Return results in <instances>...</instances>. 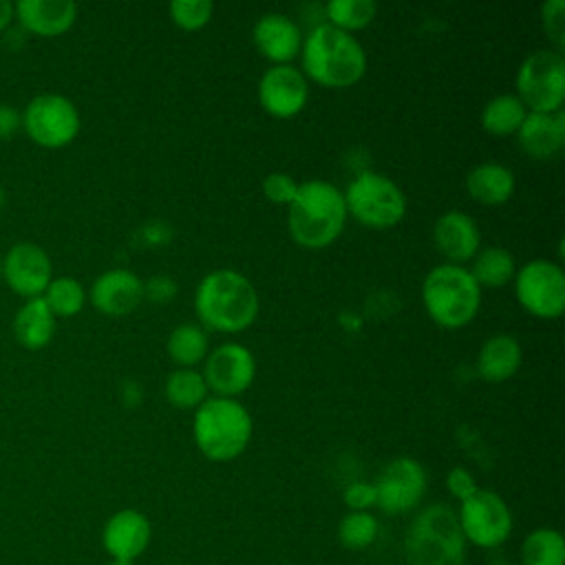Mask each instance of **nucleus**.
<instances>
[{
    "mask_svg": "<svg viewBox=\"0 0 565 565\" xmlns=\"http://www.w3.org/2000/svg\"><path fill=\"white\" fill-rule=\"evenodd\" d=\"M494 565H512V563H494Z\"/></svg>",
    "mask_w": 565,
    "mask_h": 565,
    "instance_id": "nucleus-44",
    "label": "nucleus"
},
{
    "mask_svg": "<svg viewBox=\"0 0 565 565\" xmlns=\"http://www.w3.org/2000/svg\"><path fill=\"white\" fill-rule=\"evenodd\" d=\"M42 298L49 305L53 316L71 318L82 311L86 302V291L79 285V280H75L73 276H57V278H51Z\"/></svg>",
    "mask_w": 565,
    "mask_h": 565,
    "instance_id": "nucleus-31",
    "label": "nucleus"
},
{
    "mask_svg": "<svg viewBox=\"0 0 565 565\" xmlns=\"http://www.w3.org/2000/svg\"><path fill=\"white\" fill-rule=\"evenodd\" d=\"M170 20L183 31H196L205 26L214 13V4L210 0H172Z\"/></svg>",
    "mask_w": 565,
    "mask_h": 565,
    "instance_id": "nucleus-33",
    "label": "nucleus"
},
{
    "mask_svg": "<svg viewBox=\"0 0 565 565\" xmlns=\"http://www.w3.org/2000/svg\"><path fill=\"white\" fill-rule=\"evenodd\" d=\"M252 38L258 53L271 64H289L296 55H300V26L285 13L271 11L260 15L252 29Z\"/></svg>",
    "mask_w": 565,
    "mask_h": 565,
    "instance_id": "nucleus-18",
    "label": "nucleus"
},
{
    "mask_svg": "<svg viewBox=\"0 0 565 565\" xmlns=\"http://www.w3.org/2000/svg\"><path fill=\"white\" fill-rule=\"evenodd\" d=\"M349 512H369L375 505V488L369 481H353L342 494Z\"/></svg>",
    "mask_w": 565,
    "mask_h": 565,
    "instance_id": "nucleus-37",
    "label": "nucleus"
},
{
    "mask_svg": "<svg viewBox=\"0 0 565 565\" xmlns=\"http://www.w3.org/2000/svg\"><path fill=\"white\" fill-rule=\"evenodd\" d=\"M426 470L413 457H395L377 475L375 508L386 514H404L419 505L426 494Z\"/></svg>",
    "mask_w": 565,
    "mask_h": 565,
    "instance_id": "nucleus-12",
    "label": "nucleus"
},
{
    "mask_svg": "<svg viewBox=\"0 0 565 565\" xmlns=\"http://www.w3.org/2000/svg\"><path fill=\"white\" fill-rule=\"evenodd\" d=\"M166 399L181 411H190V408H199L205 399H207V384L201 375V371L194 369H174L168 377H166V386H163Z\"/></svg>",
    "mask_w": 565,
    "mask_h": 565,
    "instance_id": "nucleus-28",
    "label": "nucleus"
},
{
    "mask_svg": "<svg viewBox=\"0 0 565 565\" xmlns=\"http://www.w3.org/2000/svg\"><path fill=\"white\" fill-rule=\"evenodd\" d=\"M22 128L38 146L62 148L77 137L79 113L68 97L42 93L22 110Z\"/></svg>",
    "mask_w": 565,
    "mask_h": 565,
    "instance_id": "nucleus-11",
    "label": "nucleus"
},
{
    "mask_svg": "<svg viewBox=\"0 0 565 565\" xmlns=\"http://www.w3.org/2000/svg\"><path fill=\"white\" fill-rule=\"evenodd\" d=\"M207 391L214 397H232L245 393L256 377V360L241 342H223L205 355L201 371Z\"/></svg>",
    "mask_w": 565,
    "mask_h": 565,
    "instance_id": "nucleus-13",
    "label": "nucleus"
},
{
    "mask_svg": "<svg viewBox=\"0 0 565 565\" xmlns=\"http://www.w3.org/2000/svg\"><path fill=\"white\" fill-rule=\"evenodd\" d=\"M166 351L170 360L181 369H194V364L203 362L205 355L210 353V340L203 327L183 322L170 331Z\"/></svg>",
    "mask_w": 565,
    "mask_h": 565,
    "instance_id": "nucleus-26",
    "label": "nucleus"
},
{
    "mask_svg": "<svg viewBox=\"0 0 565 565\" xmlns=\"http://www.w3.org/2000/svg\"><path fill=\"white\" fill-rule=\"evenodd\" d=\"M377 4L373 0H329L324 4L327 24L353 33L375 20Z\"/></svg>",
    "mask_w": 565,
    "mask_h": 565,
    "instance_id": "nucleus-30",
    "label": "nucleus"
},
{
    "mask_svg": "<svg viewBox=\"0 0 565 565\" xmlns=\"http://www.w3.org/2000/svg\"><path fill=\"white\" fill-rule=\"evenodd\" d=\"M298 192V181L287 172H269L263 179V194L271 203L289 205Z\"/></svg>",
    "mask_w": 565,
    "mask_h": 565,
    "instance_id": "nucleus-35",
    "label": "nucleus"
},
{
    "mask_svg": "<svg viewBox=\"0 0 565 565\" xmlns=\"http://www.w3.org/2000/svg\"><path fill=\"white\" fill-rule=\"evenodd\" d=\"M252 433V415L238 399L212 395L194 411V444L212 461L223 463L243 455Z\"/></svg>",
    "mask_w": 565,
    "mask_h": 565,
    "instance_id": "nucleus-4",
    "label": "nucleus"
},
{
    "mask_svg": "<svg viewBox=\"0 0 565 565\" xmlns=\"http://www.w3.org/2000/svg\"><path fill=\"white\" fill-rule=\"evenodd\" d=\"M342 194L347 214L371 230L395 227L406 214L404 192L382 172H358Z\"/></svg>",
    "mask_w": 565,
    "mask_h": 565,
    "instance_id": "nucleus-7",
    "label": "nucleus"
},
{
    "mask_svg": "<svg viewBox=\"0 0 565 565\" xmlns=\"http://www.w3.org/2000/svg\"><path fill=\"white\" fill-rule=\"evenodd\" d=\"M55 333V316L42 296L29 298L13 318V335L15 340L31 351L46 347Z\"/></svg>",
    "mask_w": 565,
    "mask_h": 565,
    "instance_id": "nucleus-24",
    "label": "nucleus"
},
{
    "mask_svg": "<svg viewBox=\"0 0 565 565\" xmlns=\"http://www.w3.org/2000/svg\"><path fill=\"white\" fill-rule=\"evenodd\" d=\"M377 532L380 525L371 512H347L338 525V539L347 550H366Z\"/></svg>",
    "mask_w": 565,
    "mask_h": 565,
    "instance_id": "nucleus-32",
    "label": "nucleus"
},
{
    "mask_svg": "<svg viewBox=\"0 0 565 565\" xmlns=\"http://www.w3.org/2000/svg\"><path fill=\"white\" fill-rule=\"evenodd\" d=\"M446 488H448L450 497H455L459 503L466 501L468 497H472L479 490L475 475L468 468H461V466H455V468L448 470Z\"/></svg>",
    "mask_w": 565,
    "mask_h": 565,
    "instance_id": "nucleus-36",
    "label": "nucleus"
},
{
    "mask_svg": "<svg viewBox=\"0 0 565 565\" xmlns=\"http://www.w3.org/2000/svg\"><path fill=\"white\" fill-rule=\"evenodd\" d=\"M541 22L545 35L552 40L554 51L563 53L565 46V0H547L541 4Z\"/></svg>",
    "mask_w": 565,
    "mask_h": 565,
    "instance_id": "nucleus-34",
    "label": "nucleus"
},
{
    "mask_svg": "<svg viewBox=\"0 0 565 565\" xmlns=\"http://www.w3.org/2000/svg\"><path fill=\"white\" fill-rule=\"evenodd\" d=\"M152 527L143 512L124 508L115 512L102 530V545L113 561H132L141 556L150 543Z\"/></svg>",
    "mask_w": 565,
    "mask_h": 565,
    "instance_id": "nucleus-16",
    "label": "nucleus"
},
{
    "mask_svg": "<svg viewBox=\"0 0 565 565\" xmlns=\"http://www.w3.org/2000/svg\"><path fill=\"white\" fill-rule=\"evenodd\" d=\"M20 128H22V113L9 104H0V141L15 137Z\"/></svg>",
    "mask_w": 565,
    "mask_h": 565,
    "instance_id": "nucleus-39",
    "label": "nucleus"
},
{
    "mask_svg": "<svg viewBox=\"0 0 565 565\" xmlns=\"http://www.w3.org/2000/svg\"><path fill=\"white\" fill-rule=\"evenodd\" d=\"M13 15H15L13 4L9 0H0V31H4L11 24Z\"/></svg>",
    "mask_w": 565,
    "mask_h": 565,
    "instance_id": "nucleus-40",
    "label": "nucleus"
},
{
    "mask_svg": "<svg viewBox=\"0 0 565 565\" xmlns=\"http://www.w3.org/2000/svg\"><path fill=\"white\" fill-rule=\"evenodd\" d=\"M516 97L527 113H556L565 99V60L554 49L530 53L514 77Z\"/></svg>",
    "mask_w": 565,
    "mask_h": 565,
    "instance_id": "nucleus-8",
    "label": "nucleus"
},
{
    "mask_svg": "<svg viewBox=\"0 0 565 565\" xmlns=\"http://www.w3.org/2000/svg\"><path fill=\"white\" fill-rule=\"evenodd\" d=\"M49 254L31 241H20L2 256V280L24 298H38L44 294L53 278Z\"/></svg>",
    "mask_w": 565,
    "mask_h": 565,
    "instance_id": "nucleus-15",
    "label": "nucleus"
},
{
    "mask_svg": "<svg viewBox=\"0 0 565 565\" xmlns=\"http://www.w3.org/2000/svg\"><path fill=\"white\" fill-rule=\"evenodd\" d=\"M174 294H177V282L166 274L152 276L143 282V298L152 302H168Z\"/></svg>",
    "mask_w": 565,
    "mask_h": 565,
    "instance_id": "nucleus-38",
    "label": "nucleus"
},
{
    "mask_svg": "<svg viewBox=\"0 0 565 565\" xmlns=\"http://www.w3.org/2000/svg\"><path fill=\"white\" fill-rule=\"evenodd\" d=\"M521 360L523 351L519 340L510 333H494L477 353V373L488 382H505L516 375Z\"/></svg>",
    "mask_w": 565,
    "mask_h": 565,
    "instance_id": "nucleus-22",
    "label": "nucleus"
},
{
    "mask_svg": "<svg viewBox=\"0 0 565 565\" xmlns=\"http://www.w3.org/2000/svg\"><path fill=\"white\" fill-rule=\"evenodd\" d=\"M514 172L497 161H483L466 174V190L470 199L483 205H501L514 194Z\"/></svg>",
    "mask_w": 565,
    "mask_h": 565,
    "instance_id": "nucleus-23",
    "label": "nucleus"
},
{
    "mask_svg": "<svg viewBox=\"0 0 565 565\" xmlns=\"http://www.w3.org/2000/svg\"><path fill=\"white\" fill-rule=\"evenodd\" d=\"M466 545L457 512L444 503L424 508L404 534L408 565H463Z\"/></svg>",
    "mask_w": 565,
    "mask_h": 565,
    "instance_id": "nucleus-5",
    "label": "nucleus"
},
{
    "mask_svg": "<svg viewBox=\"0 0 565 565\" xmlns=\"http://www.w3.org/2000/svg\"><path fill=\"white\" fill-rule=\"evenodd\" d=\"M433 241L439 254L452 265H461L475 258L481 245V232L472 216L459 210L444 212L433 225Z\"/></svg>",
    "mask_w": 565,
    "mask_h": 565,
    "instance_id": "nucleus-19",
    "label": "nucleus"
},
{
    "mask_svg": "<svg viewBox=\"0 0 565 565\" xmlns=\"http://www.w3.org/2000/svg\"><path fill=\"white\" fill-rule=\"evenodd\" d=\"M302 75L327 88H349L366 71V53L353 33L327 22L313 26L300 46Z\"/></svg>",
    "mask_w": 565,
    "mask_h": 565,
    "instance_id": "nucleus-2",
    "label": "nucleus"
},
{
    "mask_svg": "<svg viewBox=\"0 0 565 565\" xmlns=\"http://www.w3.org/2000/svg\"><path fill=\"white\" fill-rule=\"evenodd\" d=\"M347 216L344 194L329 181L311 179L298 183V192L289 203L287 227L300 247L322 249L342 234Z\"/></svg>",
    "mask_w": 565,
    "mask_h": 565,
    "instance_id": "nucleus-3",
    "label": "nucleus"
},
{
    "mask_svg": "<svg viewBox=\"0 0 565 565\" xmlns=\"http://www.w3.org/2000/svg\"><path fill=\"white\" fill-rule=\"evenodd\" d=\"M525 115H527V108L523 106V102L512 93H503L486 102L481 110V126L486 132L503 137V135L516 132Z\"/></svg>",
    "mask_w": 565,
    "mask_h": 565,
    "instance_id": "nucleus-27",
    "label": "nucleus"
},
{
    "mask_svg": "<svg viewBox=\"0 0 565 565\" xmlns=\"http://www.w3.org/2000/svg\"><path fill=\"white\" fill-rule=\"evenodd\" d=\"M13 11L26 33L42 38L66 33L77 18V4L71 0H20Z\"/></svg>",
    "mask_w": 565,
    "mask_h": 565,
    "instance_id": "nucleus-20",
    "label": "nucleus"
},
{
    "mask_svg": "<svg viewBox=\"0 0 565 565\" xmlns=\"http://www.w3.org/2000/svg\"><path fill=\"white\" fill-rule=\"evenodd\" d=\"M514 294L519 305L534 318L554 320L565 309V271L547 258L527 260L514 274Z\"/></svg>",
    "mask_w": 565,
    "mask_h": 565,
    "instance_id": "nucleus-9",
    "label": "nucleus"
},
{
    "mask_svg": "<svg viewBox=\"0 0 565 565\" xmlns=\"http://www.w3.org/2000/svg\"><path fill=\"white\" fill-rule=\"evenodd\" d=\"M309 99V82L294 64H274L258 79V104L278 119L298 115Z\"/></svg>",
    "mask_w": 565,
    "mask_h": 565,
    "instance_id": "nucleus-14",
    "label": "nucleus"
},
{
    "mask_svg": "<svg viewBox=\"0 0 565 565\" xmlns=\"http://www.w3.org/2000/svg\"><path fill=\"white\" fill-rule=\"evenodd\" d=\"M523 565H565V539L554 527H539L521 543Z\"/></svg>",
    "mask_w": 565,
    "mask_h": 565,
    "instance_id": "nucleus-29",
    "label": "nucleus"
},
{
    "mask_svg": "<svg viewBox=\"0 0 565 565\" xmlns=\"http://www.w3.org/2000/svg\"><path fill=\"white\" fill-rule=\"evenodd\" d=\"M4 203H7V192H4V188H2V183H0V210L4 207Z\"/></svg>",
    "mask_w": 565,
    "mask_h": 565,
    "instance_id": "nucleus-41",
    "label": "nucleus"
},
{
    "mask_svg": "<svg viewBox=\"0 0 565 565\" xmlns=\"http://www.w3.org/2000/svg\"><path fill=\"white\" fill-rule=\"evenodd\" d=\"M108 565H135L132 561H110Z\"/></svg>",
    "mask_w": 565,
    "mask_h": 565,
    "instance_id": "nucleus-42",
    "label": "nucleus"
},
{
    "mask_svg": "<svg viewBox=\"0 0 565 565\" xmlns=\"http://www.w3.org/2000/svg\"><path fill=\"white\" fill-rule=\"evenodd\" d=\"M143 300V282L130 269H108L93 280L90 302L106 316H126Z\"/></svg>",
    "mask_w": 565,
    "mask_h": 565,
    "instance_id": "nucleus-17",
    "label": "nucleus"
},
{
    "mask_svg": "<svg viewBox=\"0 0 565 565\" xmlns=\"http://www.w3.org/2000/svg\"><path fill=\"white\" fill-rule=\"evenodd\" d=\"M422 300L430 320L444 329L472 322L481 307V287L463 265H437L422 282Z\"/></svg>",
    "mask_w": 565,
    "mask_h": 565,
    "instance_id": "nucleus-6",
    "label": "nucleus"
},
{
    "mask_svg": "<svg viewBox=\"0 0 565 565\" xmlns=\"http://www.w3.org/2000/svg\"><path fill=\"white\" fill-rule=\"evenodd\" d=\"M519 146L532 159H554L565 143V115L556 113H527L516 130Z\"/></svg>",
    "mask_w": 565,
    "mask_h": 565,
    "instance_id": "nucleus-21",
    "label": "nucleus"
},
{
    "mask_svg": "<svg viewBox=\"0 0 565 565\" xmlns=\"http://www.w3.org/2000/svg\"><path fill=\"white\" fill-rule=\"evenodd\" d=\"M0 282H2V258H0Z\"/></svg>",
    "mask_w": 565,
    "mask_h": 565,
    "instance_id": "nucleus-43",
    "label": "nucleus"
},
{
    "mask_svg": "<svg viewBox=\"0 0 565 565\" xmlns=\"http://www.w3.org/2000/svg\"><path fill=\"white\" fill-rule=\"evenodd\" d=\"M468 271L472 274L475 282L481 289L483 287L499 289V287H505L514 278L516 263H514L512 252H508L505 247L492 245V247H483L475 254Z\"/></svg>",
    "mask_w": 565,
    "mask_h": 565,
    "instance_id": "nucleus-25",
    "label": "nucleus"
},
{
    "mask_svg": "<svg viewBox=\"0 0 565 565\" xmlns=\"http://www.w3.org/2000/svg\"><path fill=\"white\" fill-rule=\"evenodd\" d=\"M457 519L466 543L483 550L503 545L512 534V512L494 490L479 488L472 497L461 501Z\"/></svg>",
    "mask_w": 565,
    "mask_h": 565,
    "instance_id": "nucleus-10",
    "label": "nucleus"
},
{
    "mask_svg": "<svg viewBox=\"0 0 565 565\" xmlns=\"http://www.w3.org/2000/svg\"><path fill=\"white\" fill-rule=\"evenodd\" d=\"M258 294L247 276L236 269L205 274L194 291V311L203 327L221 333H238L258 316Z\"/></svg>",
    "mask_w": 565,
    "mask_h": 565,
    "instance_id": "nucleus-1",
    "label": "nucleus"
}]
</instances>
